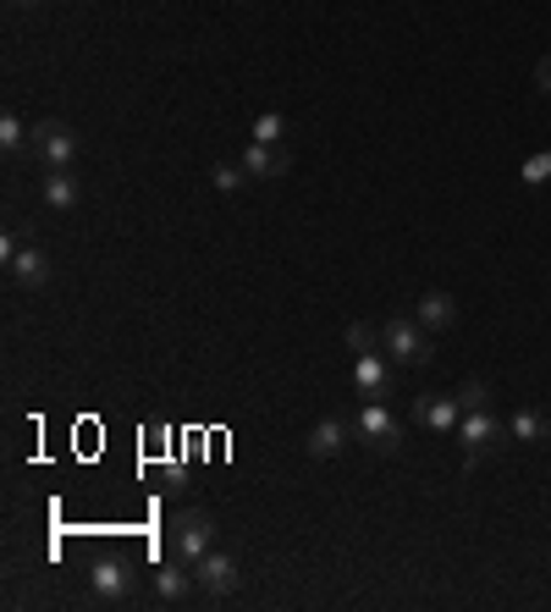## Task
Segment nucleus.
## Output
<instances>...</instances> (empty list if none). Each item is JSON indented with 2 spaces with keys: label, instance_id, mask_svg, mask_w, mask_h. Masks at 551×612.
<instances>
[{
  "label": "nucleus",
  "instance_id": "obj_1",
  "mask_svg": "<svg viewBox=\"0 0 551 612\" xmlns=\"http://www.w3.org/2000/svg\"><path fill=\"white\" fill-rule=\"evenodd\" d=\"M381 353L397 359V364H408V370H419V364H430V331L414 315H392L381 326Z\"/></svg>",
  "mask_w": 551,
  "mask_h": 612
},
{
  "label": "nucleus",
  "instance_id": "obj_2",
  "mask_svg": "<svg viewBox=\"0 0 551 612\" xmlns=\"http://www.w3.org/2000/svg\"><path fill=\"white\" fill-rule=\"evenodd\" d=\"M34 155L45 172H67L78 161V133L62 117H45V122H34Z\"/></svg>",
  "mask_w": 551,
  "mask_h": 612
},
{
  "label": "nucleus",
  "instance_id": "obj_3",
  "mask_svg": "<svg viewBox=\"0 0 551 612\" xmlns=\"http://www.w3.org/2000/svg\"><path fill=\"white\" fill-rule=\"evenodd\" d=\"M502 419L491 414V408H463V419H458V441H463V458H469V469L480 463V458H491L496 447H502Z\"/></svg>",
  "mask_w": 551,
  "mask_h": 612
},
{
  "label": "nucleus",
  "instance_id": "obj_4",
  "mask_svg": "<svg viewBox=\"0 0 551 612\" xmlns=\"http://www.w3.org/2000/svg\"><path fill=\"white\" fill-rule=\"evenodd\" d=\"M210 546H216V518L199 513V507H183V513L172 518V551H177L183 562H199Z\"/></svg>",
  "mask_w": 551,
  "mask_h": 612
},
{
  "label": "nucleus",
  "instance_id": "obj_5",
  "mask_svg": "<svg viewBox=\"0 0 551 612\" xmlns=\"http://www.w3.org/2000/svg\"><path fill=\"white\" fill-rule=\"evenodd\" d=\"M194 579H199V595L221 601V595H232V590L243 584V568H238V557H232V551L210 546V551L194 562Z\"/></svg>",
  "mask_w": 551,
  "mask_h": 612
},
{
  "label": "nucleus",
  "instance_id": "obj_6",
  "mask_svg": "<svg viewBox=\"0 0 551 612\" xmlns=\"http://www.w3.org/2000/svg\"><path fill=\"white\" fill-rule=\"evenodd\" d=\"M359 436H364L375 452H397V447H403V425H397V414H392L386 403H364V408H359Z\"/></svg>",
  "mask_w": 551,
  "mask_h": 612
},
{
  "label": "nucleus",
  "instance_id": "obj_7",
  "mask_svg": "<svg viewBox=\"0 0 551 612\" xmlns=\"http://www.w3.org/2000/svg\"><path fill=\"white\" fill-rule=\"evenodd\" d=\"M414 419H419L425 430H436V436H458L463 403H458V392H452V397H441V392H425V397H414Z\"/></svg>",
  "mask_w": 551,
  "mask_h": 612
},
{
  "label": "nucleus",
  "instance_id": "obj_8",
  "mask_svg": "<svg viewBox=\"0 0 551 612\" xmlns=\"http://www.w3.org/2000/svg\"><path fill=\"white\" fill-rule=\"evenodd\" d=\"M243 166H249L254 183H276V177L293 172V150H287V144H260V139H254V144L243 150Z\"/></svg>",
  "mask_w": 551,
  "mask_h": 612
},
{
  "label": "nucleus",
  "instance_id": "obj_9",
  "mask_svg": "<svg viewBox=\"0 0 551 612\" xmlns=\"http://www.w3.org/2000/svg\"><path fill=\"white\" fill-rule=\"evenodd\" d=\"M353 386H359V397H364V403H386V397H392V370H386L381 348L353 359Z\"/></svg>",
  "mask_w": 551,
  "mask_h": 612
},
{
  "label": "nucleus",
  "instance_id": "obj_10",
  "mask_svg": "<svg viewBox=\"0 0 551 612\" xmlns=\"http://www.w3.org/2000/svg\"><path fill=\"white\" fill-rule=\"evenodd\" d=\"M89 590H95L100 601H128V595H133V568H128L122 557H100V562L89 568Z\"/></svg>",
  "mask_w": 551,
  "mask_h": 612
},
{
  "label": "nucleus",
  "instance_id": "obj_11",
  "mask_svg": "<svg viewBox=\"0 0 551 612\" xmlns=\"http://www.w3.org/2000/svg\"><path fill=\"white\" fill-rule=\"evenodd\" d=\"M7 276H12L23 293H40V287H51V254H45L40 243H29V249H18V260L7 265Z\"/></svg>",
  "mask_w": 551,
  "mask_h": 612
},
{
  "label": "nucleus",
  "instance_id": "obj_12",
  "mask_svg": "<svg viewBox=\"0 0 551 612\" xmlns=\"http://www.w3.org/2000/svg\"><path fill=\"white\" fill-rule=\"evenodd\" d=\"M194 590H199V579H194V562H183V557H177V562H161V568H155V595H161L166 606L188 601Z\"/></svg>",
  "mask_w": 551,
  "mask_h": 612
},
{
  "label": "nucleus",
  "instance_id": "obj_13",
  "mask_svg": "<svg viewBox=\"0 0 551 612\" xmlns=\"http://www.w3.org/2000/svg\"><path fill=\"white\" fill-rule=\"evenodd\" d=\"M40 194H45V205H51V210H78L84 183L73 177V166H67V172H45V177H40Z\"/></svg>",
  "mask_w": 551,
  "mask_h": 612
},
{
  "label": "nucleus",
  "instance_id": "obj_14",
  "mask_svg": "<svg viewBox=\"0 0 551 612\" xmlns=\"http://www.w3.org/2000/svg\"><path fill=\"white\" fill-rule=\"evenodd\" d=\"M342 447H348V425H342L337 414H326V419L304 436V452H309V458H337Z\"/></svg>",
  "mask_w": 551,
  "mask_h": 612
},
{
  "label": "nucleus",
  "instance_id": "obj_15",
  "mask_svg": "<svg viewBox=\"0 0 551 612\" xmlns=\"http://www.w3.org/2000/svg\"><path fill=\"white\" fill-rule=\"evenodd\" d=\"M414 320H419L425 331H447V326H458V304H452V293H425V298L414 304Z\"/></svg>",
  "mask_w": 551,
  "mask_h": 612
},
{
  "label": "nucleus",
  "instance_id": "obj_16",
  "mask_svg": "<svg viewBox=\"0 0 551 612\" xmlns=\"http://www.w3.org/2000/svg\"><path fill=\"white\" fill-rule=\"evenodd\" d=\"M507 436L524 441V447H540V441H551V419H546L540 408H518V414L507 419Z\"/></svg>",
  "mask_w": 551,
  "mask_h": 612
},
{
  "label": "nucleus",
  "instance_id": "obj_17",
  "mask_svg": "<svg viewBox=\"0 0 551 612\" xmlns=\"http://www.w3.org/2000/svg\"><path fill=\"white\" fill-rule=\"evenodd\" d=\"M0 150H7V155H23V150H34V128H29L18 111H0Z\"/></svg>",
  "mask_w": 551,
  "mask_h": 612
},
{
  "label": "nucleus",
  "instance_id": "obj_18",
  "mask_svg": "<svg viewBox=\"0 0 551 612\" xmlns=\"http://www.w3.org/2000/svg\"><path fill=\"white\" fill-rule=\"evenodd\" d=\"M249 183H254V177H249L243 161H238V166H232V161L210 166V188H216V194H238V188H249Z\"/></svg>",
  "mask_w": 551,
  "mask_h": 612
},
{
  "label": "nucleus",
  "instance_id": "obj_19",
  "mask_svg": "<svg viewBox=\"0 0 551 612\" xmlns=\"http://www.w3.org/2000/svg\"><path fill=\"white\" fill-rule=\"evenodd\" d=\"M254 139L260 144H287V117L282 111H260L254 117Z\"/></svg>",
  "mask_w": 551,
  "mask_h": 612
},
{
  "label": "nucleus",
  "instance_id": "obj_20",
  "mask_svg": "<svg viewBox=\"0 0 551 612\" xmlns=\"http://www.w3.org/2000/svg\"><path fill=\"white\" fill-rule=\"evenodd\" d=\"M348 348H353V353H375V348H381V326L353 320V326H348Z\"/></svg>",
  "mask_w": 551,
  "mask_h": 612
},
{
  "label": "nucleus",
  "instance_id": "obj_21",
  "mask_svg": "<svg viewBox=\"0 0 551 612\" xmlns=\"http://www.w3.org/2000/svg\"><path fill=\"white\" fill-rule=\"evenodd\" d=\"M518 177H524V183H529V188H540V183H546V177H551V150H540V155H529V161H524V172H518Z\"/></svg>",
  "mask_w": 551,
  "mask_h": 612
},
{
  "label": "nucleus",
  "instance_id": "obj_22",
  "mask_svg": "<svg viewBox=\"0 0 551 612\" xmlns=\"http://www.w3.org/2000/svg\"><path fill=\"white\" fill-rule=\"evenodd\" d=\"M458 403H463V408H491V386H485V381H463V386H458Z\"/></svg>",
  "mask_w": 551,
  "mask_h": 612
},
{
  "label": "nucleus",
  "instance_id": "obj_23",
  "mask_svg": "<svg viewBox=\"0 0 551 612\" xmlns=\"http://www.w3.org/2000/svg\"><path fill=\"white\" fill-rule=\"evenodd\" d=\"M535 89H540V95H546V100H551V56H546V62H540V67H535Z\"/></svg>",
  "mask_w": 551,
  "mask_h": 612
},
{
  "label": "nucleus",
  "instance_id": "obj_24",
  "mask_svg": "<svg viewBox=\"0 0 551 612\" xmlns=\"http://www.w3.org/2000/svg\"><path fill=\"white\" fill-rule=\"evenodd\" d=\"M18 249H23V243H18V238H12V232H7V238H0V260H7V265H12V260H18Z\"/></svg>",
  "mask_w": 551,
  "mask_h": 612
},
{
  "label": "nucleus",
  "instance_id": "obj_25",
  "mask_svg": "<svg viewBox=\"0 0 551 612\" xmlns=\"http://www.w3.org/2000/svg\"><path fill=\"white\" fill-rule=\"evenodd\" d=\"M12 7H18V12H34V7H45V0H12Z\"/></svg>",
  "mask_w": 551,
  "mask_h": 612
}]
</instances>
